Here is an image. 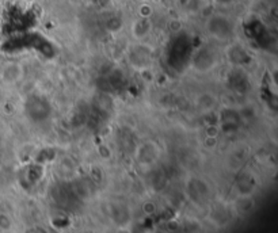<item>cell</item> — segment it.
Instances as JSON below:
<instances>
[{
	"instance_id": "1",
	"label": "cell",
	"mask_w": 278,
	"mask_h": 233,
	"mask_svg": "<svg viewBox=\"0 0 278 233\" xmlns=\"http://www.w3.org/2000/svg\"><path fill=\"white\" fill-rule=\"evenodd\" d=\"M209 32L216 38H227L231 34V25L227 19L213 18L209 23Z\"/></svg>"
},
{
	"instance_id": "2",
	"label": "cell",
	"mask_w": 278,
	"mask_h": 233,
	"mask_svg": "<svg viewBox=\"0 0 278 233\" xmlns=\"http://www.w3.org/2000/svg\"><path fill=\"white\" fill-rule=\"evenodd\" d=\"M22 78V68L15 63L5 64L3 69L0 71V79L4 83H16Z\"/></svg>"
}]
</instances>
